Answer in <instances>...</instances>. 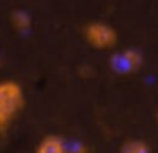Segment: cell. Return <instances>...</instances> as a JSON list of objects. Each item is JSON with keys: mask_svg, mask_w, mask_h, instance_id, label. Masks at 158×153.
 I'll return each instance as SVG.
<instances>
[{"mask_svg": "<svg viewBox=\"0 0 158 153\" xmlns=\"http://www.w3.org/2000/svg\"><path fill=\"white\" fill-rule=\"evenodd\" d=\"M26 107L24 88L15 80L0 82V134H5Z\"/></svg>", "mask_w": 158, "mask_h": 153, "instance_id": "cell-1", "label": "cell"}, {"mask_svg": "<svg viewBox=\"0 0 158 153\" xmlns=\"http://www.w3.org/2000/svg\"><path fill=\"white\" fill-rule=\"evenodd\" d=\"M82 36L90 48L100 51L112 49L119 41V34H117L116 27H112L107 22H102V20L87 22L82 29Z\"/></svg>", "mask_w": 158, "mask_h": 153, "instance_id": "cell-2", "label": "cell"}, {"mask_svg": "<svg viewBox=\"0 0 158 153\" xmlns=\"http://www.w3.org/2000/svg\"><path fill=\"white\" fill-rule=\"evenodd\" d=\"M109 66L117 75H131L136 73L143 66V54L139 49L126 48V49L114 53L109 60Z\"/></svg>", "mask_w": 158, "mask_h": 153, "instance_id": "cell-3", "label": "cell"}, {"mask_svg": "<svg viewBox=\"0 0 158 153\" xmlns=\"http://www.w3.org/2000/svg\"><path fill=\"white\" fill-rule=\"evenodd\" d=\"M68 146L66 141L60 134H46L41 141L38 143L34 153H66Z\"/></svg>", "mask_w": 158, "mask_h": 153, "instance_id": "cell-4", "label": "cell"}, {"mask_svg": "<svg viewBox=\"0 0 158 153\" xmlns=\"http://www.w3.org/2000/svg\"><path fill=\"white\" fill-rule=\"evenodd\" d=\"M9 20H10L12 29L19 34H27L32 27V17H31V14L24 9L12 10L10 15H9Z\"/></svg>", "mask_w": 158, "mask_h": 153, "instance_id": "cell-5", "label": "cell"}, {"mask_svg": "<svg viewBox=\"0 0 158 153\" xmlns=\"http://www.w3.org/2000/svg\"><path fill=\"white\" fill-rule=\"evenodd\" d=\"M119 153H151V148L144 139L131 138L121 145Z\"/></svg>", "mask_w": 158, "mask_h": 153, "instance_id": "cell-6", "label": "cell"}, {"mask_svg": "<svg viewBox=\"0 0 158 153\" xmlns=\"http://www.w3.org/2000/svg\"><path fill=\"white\" fill-rule=\"evenodd\" d=\"M66 153H90V151L83 145H75V146H68V151Z\"/></svg>", "mask_w": 158, "mask_h": 153, "instance_id": "cell-7", "label": "cell"}, {"mask_svg": "<svg viewBox=\"0 0 158 153\" xmlns=\"http://www.w3.org/2000/svg\"><path fill=\"white\" fill-rule=\"evenodd\" d=\"M2 61H4V58H2V51H0V66H2Z\"/></svg>", "mask_w": 158, "mask_h": 153, "instance_id": "cell-8", "label": "cell"}, {"mask_svg": "<svg viewBox=\"0 0 158 153\" xmlns=\"http://www.w3.org/2000/svg\"><path fill=\"white\" fill-rule=\"evenodd\" d=\"M156 122H158V112H156Z\"/></svg>", "mask_w": 158, "mask_h": 153, "instance_id": "cell-9", "label": "cell"}]
</instances>
